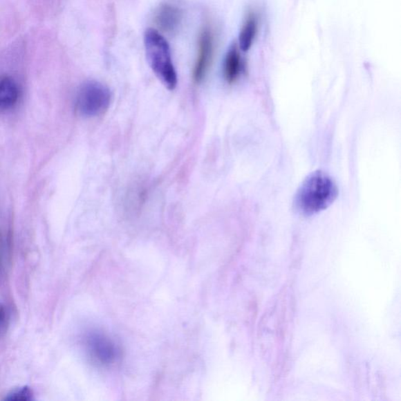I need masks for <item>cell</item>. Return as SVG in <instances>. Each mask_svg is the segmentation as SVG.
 Returning a JSON list of instances; mask_svg holds the SVG:
<instances>
[{
    "mask_svg": "<svg viewBox=\"0 0 401 401\" xmlns=\"http://www.w3.org/2000/svg\"><path fill=\"white\" fill-rule=\"evenodd\" d=\"M337 196L338 188L332 178L316 171L300 185L295 196V206L300 214L310 216L328 209Z\"/></svg>",
    "mask_w": 401,
    "mask_h": 401,
    "instance_id": "1",
    "label": "cell"
},
{
    "mask_svg": "<svg viewBox=\"0 0 401 401\" xmlns=\"http://www.w3.org/2000/svg\"><path fill=\"white\" fill-rule=\"evenodd\" d=\"M144 46L153 73L167 89L174 90L178 85V75L167 39L156 29L149 28L144 34Z\"/></svg>",
    "mask_w": 401,
    "mask_h": 401,
    "instance_id": "2",
    "label": "cell"
},
{
    "mask_svg": "<svg viewBox=\"0 0 401 401\" xmlns=\"http://www.w3.org/2000/svg\"><path fill=\"white\" fill-rule=\"evenodd\" d=\"M111 93L107 86L97 81L85 82L80 88L75 99V110L81 116L102 115L109 108Z\"/></svg>",
    "mask_w": 401,
    "mask_h": 401,
    "instance_id": "3",
    "label": "cell"
},
{
    "mask_svg": "<svg viewBox=\"0 0 401 401\" xmlns=\"http://www.w3.org/2000/svg\"><path fill=\"white\" fill-rule=\"evenodd\" d=\"M86 346L91 357L100 364H113L120 357L119 348L103 333H92L88 335Z\"/></svg>",
    "mask_w": 401,
    "mask_h": 401,
    "instance_id": "4",
    "label": "cell"
},
{
    "mask_svg": "<svg viewBox=\"0 0 401 401\" xmlns=\"http://www.w3.org/2000/svg\"><path fill=\"white\" fill-rule=\"evenodd\" d=\"M214 53V37L211 29L205 28L200 32L198 39V54L194 68V80L203 81L211 66Z\"/></svg>",
    "mask_w": 401,
    "mask_h": 401,
    "instance_id": "5",
    "label": "cell"
},
{
    "mask_svg": "<svg viewBox=\"0 0 401 401\" xmlns=\"http://www.w3.org/2000/svg\"><path fill=\"white\" fill-rule=\"evenodd\" d=\"M182 20L180 10L172 4H163L156 12L155 21L162 32L173 33L178 30Z\"/></svg>",
    "mask_w": 401,
    "mask_h": 401,
    "instance_id": "6",
    "label": "cell"
},
{
    "mask_svg": "<svg viewBox=\"0 0 401 401\" xmlns=\"http://www.w3.org/2000/svg\"><path fill=\"white\" fill-rule=\"evenodd\" d=\"M243 71V59H241L238 46L233 45L227 51L225 60H224V78H225L228 84H234L240 78Z\"/></svg>",
    "mask_w": 401,
    "mask_h": 401,
    "instance_id": "7",
    "label": "cell"
},
{
    "mask_svg": "<svg viewBox=\"0 0 401 401\" xmlns=\"http://www.w3.org/2000/svg\"><path fill=\"white\" fill-rule=\"evenodd\" d=\"M19 97V89L15 80L8 75L0 76V109L13 108Z\"/></svg>",
    "mask_w": 401,
    "mask_h": 401,
    "instance_id": "8",
    "label": "cell"
},
{
    "mask_svg": "<svg viewBox=\"0 0 401 401\" xmlns=\"http://www.w3.org/2000/svg\"><path fill=\"white\" fill-rule=\"evenodd\" d=\"M257 28L258 21L255 15L250 14L239 35V46L241 50L248 51L250 49L256 39Z\"/></svg>",
    "mask_w": 401,
    "mask_h": 401,
    "instance_id": "9",
    "label": "cell"
},
{
    "mask_svg": "<svg viewBox=\"0 0 401 401\" xmlns=\"http://www.w3.org/2000/svg\"><path fill=\"white\" fill-rule=\"evenodd\" d=\"M31 388L23 386L8 394L4 400L8 401H31L34 400Z\"/></svg>",
    "mask_w": 401,
    "mask_h": 401,
    "instance_id": "10",
    "label": "cell"
},
{
    "mask_svg": "<svg viewBox=\"0 0 401 401\" xmlns=\"http://www.w3.org/2000/svg\"><path fill=\"white\" fill-rule=\"evenodd\" d=\"M6 316V312L3 306H0V326H2V324L4 321Z\"/></svg>",
    "mask_w": 401,
    "mask_h": 401,
    "instance_id": "11",
    "label": "cell"
},
{
    "mask_svg": "<svg viewBox=\"0 0 401 401\" xmlns=\"http://www.w3.org/2000/svg\"><path fill=\"white\" fill-rule=\"evenodd\" d=\"M2 259H3V240L2 236L0 234V269L2 266Z\"/></svg>",
    "mask_w": 401,
    "mask_h": 401,
    "instance_id": "12",
    "label": "cell"
}]
</instances>
